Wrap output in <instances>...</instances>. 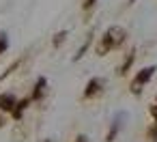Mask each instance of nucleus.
I'll return each instance as SVG.
<instances>
[{"mask_svg": "<svg viewBox=\"0 0 157 142\" xmlns=\"http://www.w3.org/2000/svg\"><path fill=\"white\" fill-rule=\"evenodd\" d=\"M125 37H127V33H125L121 26H112V28H110V30L103 35L101 43L97 45V54H99V56H105L110 50L118 48V45L125 41Z\"/></svg>", "mask_w": 157, "mask_h": 142, "instance_id": "nucleus-1", "label": "nucleus"}, {"mask_svg": "<svg viewBox=\"0 0 157 142\" xmlns=\"http://www.w3.org/2000/svg\"><path fill=\"white\" fill-rule=\"evenodd\" d=\"M103 90V80L101 78H93L88 84H86V90H84V97L86 99H90V97H95V95H99Z\"/></svg>", "mask_w": 157, "mask_h": 142, "instance_id": "nucleus-3", "label": "nucleus"}, {"mask_svg": "<svg viewBox=\"0 0 157 142\" xmlns=\"http://www.w3.org/2000/svg\"><path fill=\"white\" fill-rule=\"evenodd\" d=\"M131 63H133V54H129V56H127V60H125V65L118 69V73H125V71L129 69V65H131Z\"/></svg>", "mask_w": 157, "mask_h": 142, "instance_id": "nucleus-7", "label": "nucleus"}, {"mask_svg": "<svg viewBox=\"0 0 157 142\" xmlns=\"http://www.w3.org/2000/svg\"><path fill=\"white\" fill-rule=\"evenodd\" d=\"M148 138H151V140H153V142H157V125H155V127H151V129H148Z\"/></svg>", "mask_w": 157, "mask_h": 142, "instance_id": "nucleus-9", "label": "nucleus"}, {"mask_svg": "<svg viewBox=\"0 0 157 142\" xmlns=\"http://www.w3.org/2000/svg\"><path fill=\"white\" fill-rule=\"evenodd\" d=\"M65 37H67V33H58V37H56V41H54V45H60Z\"/></svg>", "mask_w": 157, "mask_h": 142, "instance_id": "nucleus-10", "label": "nucleus"}, {"mask_svg": "<svg viewBox=\"0 0 157 142\" xmlns=\"http://www.w3.org/2000/svg\"><path fill=\"white\" fill-rule=\"evenodd\" d=\"M26 103H28V101H20V103H15V106H13V110H11V112H13V116H15V118H20V116H22V112H24Z\"/></svg>", "mask_w": 157, "mask_h": 142, "instance_id": "nucleus-6", "label": "nucleus"}, {"mask_svg": "<svg viewBox=\"0 0 157 142\" xmlns=\"http://www.w3.org/2000/svg\"><path fill=\"white\" fill-rule=\"evenodd\" d=\"M0 125H2V118H0Z\"/></svg>", "mask_w": 157, "mask_h": 142, "instance_id": "nucleus-14", "label": "nucleus"}, {"mask_svg": "<svg viewBox=\"0 0 157 142\" xmlns=\"http://www.w3.org/2000/svg\"><path fill=\"white\" fill-rule=\"evenodd\" d=\"M95 2H97V0H84V9H90Z\"/></svg>", "mask_w": 157, "mask_h": 142, "instance_id": "nucleus-11", "label": "nucleus"}, {"mask_svg": "<svg viewBox=\"0 0 157 142\" xmlns=\"http://www.w3.org/2000/svg\"><path fill=\"white\" fill-rule=\"evenodd\" d=\"M75 142H88V140H86V136H78V138H75Z\"/></svg>", "mask_w": 157, "mask_h": 142, "instance_id": "nucleus-13", "label": "nucleus"}, {"mask_svg": "<svg viewBox=\"0 0 157 142\" xmlns=\"http://www.w3.org/2000/svg\"><path fill=\"white\" fill-rule=\"evenodd\" d=\"M7 45H9V43H7V35H0V54L7 50Z\"/></svg>", "mask_w": 157, "mask_h": 142, "instance_id": "nucleus-8", "label": "nucleus"}, {"mask_svg": "<svg viewBox=\"0 0 157 142\" xmlns=\"http://www.w3.org/2000/svg\"><path fill=\"white\" fill-rule=\"evenodd\" d=\"M153 73H155V67H146V69H142V71L136 75V80L131 82V93H136V95H138V93L142 90V86L151 80V75H153Z\"/></svg>", "mask_w": 157, "mask_h": 142, "instance_id": "nucleus-2", "label": "nucleus"}, {"mask_svg": "<svg viewBox=\"0 0 157 142\" xmlns=\"http://www.w3.org/2000/svg\"><path fill=\"white\" fill-rule=\"evenodd\" d=\"M13 106H15V97L13 95H9V93L7 95H0V108H2V110H9L11 112Z\"/></svg>", "mask_w": 157, "mask_h": 142, "instance_id": "nucleus-4", "label": "nucleus"}, {"mask_svg": "<svg viewBox=\"0 0 157 142\" xmlns=\"http://www.w3.org/2000/svg\"><path fill=\"white\" fill-rule=\"evenodd\" d=\"M43 88H45V78H39V80H37V88H35V93H33V99H39V97L43 95Z\"/></svg>", "mask_w": 157, "mask_h": 142, "instance_id": "nucleus-5", "label": "nucleus"}, {"mask_svg": "<svg viewBox=\"0 0 157 142\" xmlns=\"http://www.w3.org/2000/svg\"><path fill=\"white\" fill-rule=\"evenodd\" d=\"M151 114L155 116V123H157V106H153V108H151Z\"/></svg>", "mask_w": 157, "mask_h": 142, "instance_id": "nucleus-12", "label": "nucleus"}]
</instances>
